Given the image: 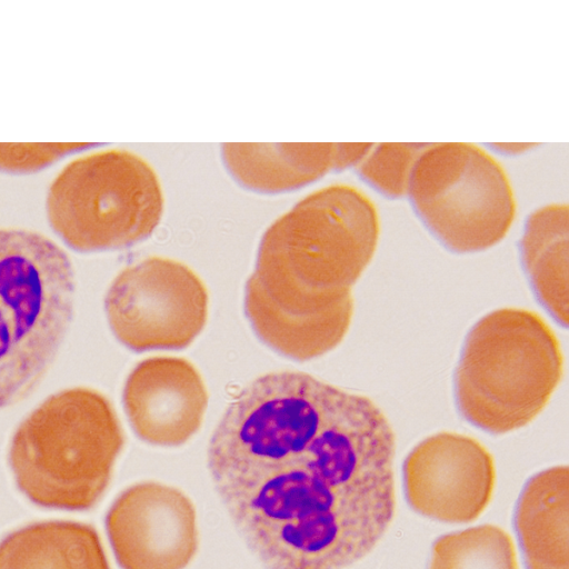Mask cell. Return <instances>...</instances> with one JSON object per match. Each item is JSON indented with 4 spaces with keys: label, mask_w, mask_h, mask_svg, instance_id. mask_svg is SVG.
Masks as SVG:
<instances>
[{
    "label": "cell",
    "mask_w": 569,
    "mask_h": 569,
    "mask_svg": "<svg viewBox=\"0 0 569 569\" xmlns=\"http://www.w3.org/2000/svg\"><path fill=\"white\" fill-rule=\"evenodd\" d=\"M396 439L368 397L300 371L251 381L208 447L218 495L267 569H343L395 513Z\"/></svg>",
    "instance_id": "cell-1"
},
{
    "label": "cell",
    "mask_w": 569,
    "mask_h": 569,
    "mask_svg": "<svg viewBox=\"0 0 569 569\" xmlns=\"http://www.w3.org/2000/svg\"><path fill=\"white\" fill-rule=\"evenodd\" d=\"M379 236L376 203L349 183L313 190L278 217L260 240L244 289L258 338L297 361L335 349L351 323V287Z\"/></svg>",
    "instance_id": "cell-2"
},
{
    "label": "cell",
    "mask_w": 569,
    "mask_h": 569,
    "mask_svg": "<svg viewBox=\"0 0 569 569\" xmlns=\"http://www.w3.org/2000/svg\"><path fill=\"white\" fill-rule=\"evenodd\" d=\"M124 433L110 400L74 387L50 395L17 427L9 465L33 503L84 510L106 491Z\"/></svg>",
    "instance_id": "cell-3"
},
{
    "label": "cell",
    "mask_w": 569,
    "mask_h": 569,
    "mask_svg": "<svg viewBox=\"0 0 569 569\" xmlns=\"http://www.w3.org/2000/svg\"><path fill=\"white\" fill-rule=\"evenodd\" d=\"M562 369L560 343L538 313L493 310L465 339L453 379L458 411L488 433L520 429L547 406Z\"/></svg>",
    "instance_id": "cell-4"
},
{
    "label": "cell",
    "mask_w": 569,
    "mask_h": 569,
    "mask_svg": "<svg viewBox=\"0 0 569 569\" xmlns=\"http://www.w3.org/2000/svg\"><path fill=\"white\" fill-rule=\"evenodd\" d=\"M74 299L73 264L58 243L0 228V410L42 381L70 329Z\"/></svg>",
    "instance_id": "cell-5"
},
{
    "label": "cell",
    "mask_w": 569,
    "mask_h": 569,
    "mask_svg": "<svg viewBox=\"0 0 569 569\" xmlns=\"http://www.w3.org/2000/svg\"><path fill=\"white\" fill-rule=\"evenodd\" d=\"M164 211L154 168L123 148L89 150L57 173L46 197L54 233L81 253L118 250L152 234Z\"/></svg>",
    "instance_id": "cell-6"
},
{
    "label": "cell",
    "mask_w": 569,
    "mask_h": 569,
    "mask_svg": "<svg viewBox=\"0 0 569 569\" xmlns=\"http://www.w3.org/2000/svg\"><path fill=\"white\" fill-rule=\"evenodd\" d=\"M407 196L428 230L456 253L479 252L500 242L517 212L503 166L469 142L427 143Z\"/></svg>",
    "instance_id": "cell-7"
},
{
    "label": "cell",
    "mask_w": 569,
    "mask_h": 569,
    "mask_svg": "<svg viewBox=\"0 0 569 569\" xmlns=\"http://www.w3.org/2000/svg\"><path fill=\"white\" fill-rule=\"evenodd\" d=\"M208 305L204 283L188 266L157 256L122 269L104 298L112 333L134 352L187 348L204 328Z\"/></svg>",
    "instance_id": "cell-8"
},
{
    "label": "cell",
    "mask_w": 569,
    "mask_h": 569,
    "mask_svg": "<svg viewBox=\"0 0 569 569\" xmlns=\"http://www.w3.org/2000/svg\"><path fill=\"white\" fill-rule=\"evenodd\" d=\"M106 529L122 569H184L198 549L191 500L156 481L121 492L107 513Z\"/></svg>",
    "instance_id": "cell-9"
},
{
    "label": "cell",
    "mask_w": 569,
    "mask_h": 569,
    "mask_svg": "<svg viewBox=\"0 0 569 569\" xmlns=\"http://www.w3.org/2000/svg\"><path fill=\"white\" fill-rule=\"evenodd\" d=\"M495 479L490 452L475 438L457 432L423 439L403 462L409 505L443 522L477 519L490 501Z\"/></svg>",
    "instance_id": "cell-10"
},
{
    "label": "cell",
    "mask_w": 569,
    "mask_h": 569,
    "mask_svg": "<svg viewBox=\"0 0 569 569\" xmlns=\"http://www.w3.org/2000/svg\"><path fill=\"white\" fill-rule=\"evenodd\" d=\"M122 402L138 438L153 446L177 447L200 429L208 391L188 360L152 357L140 361L129 373Z\"/></svg>",
    "instance_id": "cell-11"
},
{
    "label": "cell",
    "mask_w": 569,
    "mask_h": 569,
    "mask_svg": "<svg viewBox=\"0 0 569 569\" xmlns=\"http://www.w3.org/2000/svg\"><path fill=\"white\" fill-rule=\"evenodd\" d=\"M221 159L242 188L263 194L290 192L336 170V143H223Z\"/></svg>",
    "instance_id": "cell-12"
},
{
    "label": "cell",
    "mask_w": 569,
    "mask_h": 569,
    "mask_svg": "<svg viewBox=\"0 0 569 569\" xmlns=\"http://www.w3.org/2000/svg\"><path fill=\"white\" fill-rule=\"evenodd\" d=\"M569 470L557 466L526 483L515 528L527 569H568Z\"/></svg>",
    "instance_id": "cell-13"
},
{
    "label": "cell",
    "mask_w": 569,
    "mask_h": 569,
    "mask_svg": "<svg viewBox=\"0 0 569 569\" xmlns=\"http://www.w3.org/2000/svg\"><path fill=\"white\" fill-rule=\"evenodd\" d=\"M0 569H110L100 537L89 525L44 521L0 542Z\"/></svg>",
    "instance_id": "cell-14"
},
{
    "label": "cell",
    "mask_w": 569,
    "mask_h": 569,
    "mask_svg": "<svg viewBox=\"0 0 569 569\" xmlns=\"http://www.w3.org/2000/svg\"><path fill=\"white\" fill-rule=\"evenodd\" d=\"M568 222L567 203H549L527 218L520 254L531 288L545 309L568 326Z\"/></svg>",
    "instance_id": "cell-15"
},
{
    "label": "cell",
    "mask_w": 569,
    "mask_h": 569,
    "mask_svg": "<svg viewBox=\"0 0 569 569\" xmlns=\"http://www.w3.org/2000/svg\"><path fill=\"white\" fill-rule=\"evenodd\" d=\"M428 569H518L510 536L482 525L439 537Z\"/></svg>",
    "instance_id": "cell-16"
},
{
    "label": "cell",
    "mask_w": 569,
    "mask_h": 569,
    "mask_svg": "<svg viewBox=\"0 0 569 569\" xmlns=\"http://www.w3.org/2000/svg\"><path fill=\"white\" fill-rule=\"evenodd\" d=\"M427 143H373L356 167L358 174L372 188L389 198L408 194L413 168Z\"/></svg>",
    "instance_id": "cell-17"
},
{
    "label": "cell",
    "mask_w": 569,
    "mask_h": 569,
    "mask_svg": "<svg viewBox=\"0 0 569 569\" xmlns=\"http://www.w3.org/2000/svg\"><path fill=\"white\" fill-rule=\"evenodd\" d=\"M97 146L90 142L0 143V170L12 174L33 173Z\"/></svg>",
    "instance_id": "cell-18"
},
{
    "label": "cell",
    "mask_w": 569,
    "mask_h": 569,
    "mask_svg": "<svg viewBox=\"0 0 569 569\" xmlns=\"http://www.w3.org/2000/svg\"><path fill=\"white\" fill-rule=\"evenodd\" d=\"M373 143L371 142H339L336 143V170L357 167L367 156Z\"/></svg>",
    "instance_id": "cell-19"
},
{
    "label": "cell",
    "mask_w": 569,
    "mask_h": 569,
    "mask_svg": "<svg viewBox=\"0 0 569 569\" xmlns=\"http://www.w3.org/2000/svg\"><path fill=\"white\" fill-rule=\"evenodd\" d=\"M496 151L516 156L523 153L536 146V143L530 142H493L489 144Z\"/></svg>",
    "instance_id": "cell-20"
}]
</instances>
